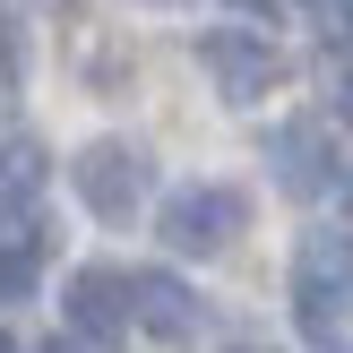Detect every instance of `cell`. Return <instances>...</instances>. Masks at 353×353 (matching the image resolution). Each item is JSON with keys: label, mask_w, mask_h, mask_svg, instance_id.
<instances>
[{"label": "cell", "mask_w": 353, "mask_h": 353, "mask_svg": "<svg viewBox=\"0 0 353 353\" xmlns=\"http://www.w3.org/2000/svg\"><path fill=\"white\" fill-rule=\"evenodd\" d=\"M34 276H43V224H17V233H0V302H26Z\"/></svg>", "instance_id": "8"}, {"label": "cell", "mask_w": 353, "mask_h": 353, "mask_svg": "<svg viewBox=\"0 0 353 353\" xmlns=\"http://www.w3.org/2000/svg\"><path fill=\"white\" fill-rule=\"evenodd\" d=\"M69 181H78V207L95 224H130L138 207H147L155 164H147V147H130V138H86L78 164H69Z\"/></svg>", "instance_id": "3"}, {"label": "cell", "mask_w": 353, "mask_h": 353, "mask_svg": "<svg viewBox=\"0 0 353 353\" xmlns=\"http://www.w3.org/2000/svg\"><path fill=\"white\" fill-rule=\"evenodd\" d=\"M155 233H164L172 259H224L241 233H250V190H233V181H181L164 207H155Z\"/></svg>", "instance_id": "1"}, {"label": "cell", "mask_w": 353, "mask_h": 353, "mask_svg": "<svg viewBox=\"0 0 353 353\" xmlns=\"http://www.w3.org/2000/svg\"><path fill=\"white\" fill-rule=\"evenodd\" d=\"M199 69L216 78L224 103H268L276 86H285V52H276L259 26H207L199 34Z\"/></svg>", "instance_id": "4"}, {"label": "cell", "mask_w": 353, "mask_h": 353, "mask_svg": "<svg viewBox=\"0 0 353 353\" xmlns=\"http://www.w3.org/2000/svg\"><path fill=\"white\" fill-rule=\"evenodd\" d=\"M336 112H345V121H353V78H345V86H336Z\"/></svg>", "instance_id": "11"}, {"label": "cell", "mask_w": 353, "mask_h": 353, "mask_svg": "<svg viewBox=\"0 0 353 353\" xmlns=\"http://www.w3.org/2000/svg\"><path fill=\"white\" fill-rule=\"evenodd\" d=\"M26 78V17L0 0V86H17Z\"/></svg>", "instance_id": "9"}, {"label": "cell", "mask_w": 353, "mask_h": 353, "mask_svg": "<svg viewBox=\"0 0 353 353\" xmlns=\"http://www.w3.org/2000/svg\"><path fill=\"white\" fill-rule=\"evenodd\" d=\"M345 310H353V233H310L293 259V319L310 345H336Z\"/></svg>", "instance_id": "2"}, {"label": "cell", "mask_w": 353, "mask_h": 353, "mask_svg": "<svg viewBox=\"0 0 353 353\" xmlns=\"http://www.w3.org/2000/svg\"><path fill=\"white\" fill-rule=\"evenodd\" d=\"M61 310H69V336L78 345H112L130 327V268H78Z\"/></svg>", "instance_id": "6"}, {"label": "cell", "mask_w": 353, "mask_h": 353, "mask_svg": "<svg viewBox=\"0 0 353 353\" xmlns=\"http://www.w3.org/2000/svg\"><path fill=\"white\" fill-rule=\"evenodd\" d=\"M0 353H9V336H0Z\"/></svg>", "instance_id": "15"}, {"label": "cell", "mask_w": 353, "mask_h": 353, "mask_svg": "<svg viewBox=\"0 0 353 353\" xmlns=\"http://www.w3.org/2000/svg\"><path fill=\"white\" fill-rule=\"evenodd\" d=\"M268 172L285 199H327V190L345 181L336 172V138L319 130V121H276L268 130Z\"/></svg>", "instance_id": "5"}, {"label": "cell", "mask_w": 353, "mask_h": 353, "mask_svg": "<svg viewBox=\"0 0 353 353\" xmlns=\"http://www.w3.org/2000/svg\"><path fill=\"white\" fill-rule=\"evenodd\" d=\"M336 34H345V43H353V0H345V26H336Z\"/></svg>", "instance_id": "13"}, {"label": "cell", "mask_w": 353, "mask_h": 353, "mask_svg": "<svg viewBox=\"0 0 353 353\" xmlns=\"http://www.w3.org/2000/svg\"><path fill=\"white\" fill-rule=\"evenodd\" d=\"M43 353H86V345H78V336H52V345H43Z\"/></svg>", "instance_id": "10"}, {"label": "cell", "mask_w": 353, "mask_h": 353, "mask_svg": "<svg viewBox=\"0 0 353 353\" xmlns=\"http://www.w3.org/2000/svg\"><path fill=\"white\" fill-rule=\"evenodd\" d=\"M233 9H250V17H259V9H276V0H233Z\"/></svg>", "instance_id": "12"}, {"label": "cell", "mask_w": 353, "mask_h": 353, "mask_svg": "<svg viewBox=\"0 0 353 353\" xmlns=\"http://www.w3.org/2000/svg\"><path fill=\"white\" fill-rule=\"evenodd\" d=\"M345 199H353V172H345Z\"/></svg>", "instance_id": "14"}, {"label": "cell", "mask_w": 353, "mask_h": 353, "mask_svg": "<svg viewBox=\"0 0 353 353\" xmlns=\"http://www.w3.org/2000/svg\"><path fill=\"white\" fill-rule=\"evenodd\" d=\"M130 327L181 345V336H199V327H207V302H199L172 268H138V276H130Z\"/></svg>", "instance_id": "7"}]
</instances>
